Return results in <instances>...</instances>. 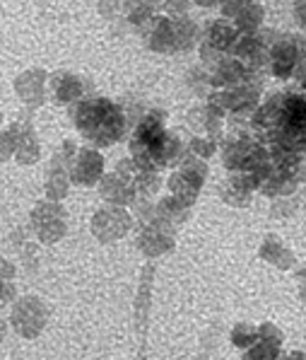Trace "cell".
<instances>
[{"label": "cell", "instance_id": "6da1fadb", "mask_svg": "<svg viewBox=\"0 0 306 360\" xmlns=\"http://www.w3.org/2000/svg\"><path fill=\"white\" fill-rule=\"evenodd\" d=\"M251 136L263 146L306 153V95L299 90H280L260 97L248 126Z\"/></svg>", "mask_w": 306, "mask_h": 360}, {"label": "cell", "instance_id": "7a4b0ae2", "mask_svg": "<svg viewBox=\"0 0 306 360\" xmlns=\"http://www.w3.org/2000/svg\"><path fill=\"white\" fill-rule=\"evenodd\" d=\"M131 160L142 169L162 172L179 167L188 155V138L181 131L166 129L162 109H145L131 129Z\"/></svg>", "mask_w": 306, "mask_h": 360}, {"label": "cell", "instance_id": "3957f363", "mask_svg": "<svg viewBox=\"0 0 306 360\" xmlns=\"http://www.w3.org/2000/svg\"><path fill=\"white\" fill-rule=\"evenodd\" d=\"M70 116L77 133L97 148L114 146L133 129L126 109L109 97H80L72 104Z\"/></svg>", "mask_w": 306, "mask_h": 360}, {"label": "cell", "instance_id": "277c9868", "mask_svg": "<svg viewBox=\"0 0 306 360\" xmlns=\"http://www.w3.org/2000/svg\"><path fill=\"white\" fill-rule=\"evenodd\" d=\"M147 46L159 53H183L198 44V25L188 15H169V18H152L142 27Z\"/></svg>", "mask_w": 306, "mask_h": 360}, {"label": "cell", "instance_id": "5b68a950", "mask_svg": "<svg viewBox=\"0 0 306 360\" xmlns=\"http://www.w3.org/2000/svg\"><path fill=\"white\" fill-rule=\"evenodd\" d=\"M268 75L277 80H302L306 75V37L277 32L268 56Z\"/></svg>", "mask_w": 306, "mask_h": 360}, {"label": "cell", "instance_id": "8992f818", "mask_svg": "<svg viewBox=\"0 0 306 360\" xmlns=\"http://www.w3.org/2000/svg\"><path fill=\"white\" fill-rule=\"evenodd\" d=\"M258 191V176L251 172H230L220 184V198L227 206L246 208L251 206L253 193Z\"/></svg>", "mask_w": 306, "mask_h": 360}, {"label": "cell", "instance_id": "52a82bcc", "mask_svg": "<svg viewBox=\"0 0 306 360\" xmlns=\"http://www.w3.org/2000/svg\"><path fill=\"white\" fill-rule=\"evenodd\" d=\"M188 126L198 133V136H210L220 143V138L225 136L227 126V114L220 107H215L213 102L198 104L188 112Z\"/></svg>", "mask_w": 306, "mask_h": 360}, {"label": "cell", "instance_id": "ba28073f", "mask_svg": "<svg viewBox=\"0 0 306 360\" xmlns=\"http://www.w3.org/2000/svg\"><path fill=\"white\" fill-rule=\"evenodd\" d=\"M205 73H208L210 90H225V87L244 85V82H246V77H248V68L239 58L225 53V56L217 60L210 70H205Z\"/></svg>", "mask_w": 306, "mask_h": 360}, {"label": "cell", "instance_id": "9c48e42d", "mask_svg": "<svg viewBox=\"0 0 306 360\" xmlns=\"http://www.w3.org/2000/svg\"><path fill=\"white\" fill-rule=\"evenodd\" d=\"M282 341H285L282 331L272 322H263L258 326V339L248 348H244L241 358L244 360H275L282 351Z\"/></svg>", "mask_w": 306, "mask_h": 360}, {"label": "cell", "instance_id": "30bf717a", "mask_svg": "<svg viewBox=\"0 0 306 360\" xmlns=\"http://www.w3.org/2000/svg\"><path fill=\"white\" fill-rule=\"evenodd\" d=\"M92 228L99 240H104V242L119 240V237H124L128 228H131V218H128L126 210H121V208H104L94 215Z\"/></svg>", "mask_w": 306, "mask_h": 360}, {"label": "cell", "instance_id": "8fae6325", "mask_svg": "<svg viewBox=\"0 0 306 360\" xmlns=\"http://www.w3.org/2000/svg\"><path fill=\"white\" fill-rule=\"evenodd\" d=\"M241 32L237 30V25L232 20L227 18H217L210 22L208 27H205L203 37H200V41L208 44L210 49H215V51H222V53H232V49H234L237 39Z\"/></svg>", "mask_w": 306, "mask_h": 360}, {"label": "cell", "instance_id": "7c38bea8", "mask_svg": "<svg viewBox=\"0 0 306 360\" xmlns=\"http://www.w3.org/2000/svg\"><path fill=\"white\" fill-rule=\"evenodd\" d=\"M102 167H104L102 155L94 150H80L75 160V167H72V174H75L77 184L92 186V184H97V179L102 176Z\"/></svg>", "mask_w": 306, "mask_h": 360}, {"label": "cell", "instance_id": "4fadbf2b", "mask_svg": "<svg viewBox=\"0 0 306 360\" xmlns=\"http://www.w3.org/2000/svg\"><path fill=\"white\" fill-rule=\"evenodd\" d=\"M258 254L263 262H270L272 266H277V269H282V271H292L294 266H297V259H294L292 249H287L282 245L280 237H275V235L265 237Z\"/></svg>", "mask_w": 306, "mask_h": 360}, {"label": "cell", "instance_id": "5bb4252c", "mask_svg": "<svg viewBox=\"0 0 306 360\" xmlns=\"http://www.w3.org/2000/svg\"><path fill=\"white\" fill-rule=\"evenodd\" d=\"M159 10H164V0H128L126 3V20L133 27L142 30L152 18H157Z\"/></svg>", "mask_w": 306, "mask_h": 360}, {"label": "cell", "instance_id": "9a60e30c", "mask_svg": "<svg viewBox=\"0 0 306 360\" xmlns=\"http://www.w3.org/2000/svg\"><path fill=\"white\" fill-rule=\"evenodd\" d=\"M154 215H157L162 223H166L171 230H174L176 225H181V223H186V220H188V215H191V206H183V203L176 201L174 196H166V198H162V201L157 203Z\"/></svg>", "mask_w": 306, "mask_h": 360}, {"label": "cell", "instance_id": "2e32d148", "mask_svg": "<svg viewBox=\"0 0 306 360\" xmlns=\"http://www.w3.org/2000/svg\"><path fill=\"white\" fill-rule=\"evenodd\" d=\"M263 20H265V10L260 3L244 5L234 18H232V22L237 25V30L244 32V34H253V32H258L260 27H263Z\"/></svg>", "mask_w": 306, "mask_h": 360}, {"label": "cell", "instance_id": "e0dca14e", "mask_svg": "<svg viewBox=\"0 0 306 360\" xmlns=\"http://www.w3.org/2000/svg\"><path fill=\"white\" fill-rule=\"evenodd\" d=\"M169 189L176 201H181L183 206H191V208H193V203L198 201V193H200V186L193 184L188 176H183L179 169L169 176Z\"/></svg>", "mask_w": 306, "mask_h": 360}, {"label": "cell", "instance_id": "ac0fdd59", "mask_svg": "<svg viewBox=\"0 0 306 360\" xmlns=\"http://www.w3.org/2000/svg\"><path fill=\"white\" fill-rule=\"evenodd\" d=\"M176 169H179L183 176H188L193 184H198L200 189H203L205 176H208V165H205V160H200V158H196V155L188 153L186 158L181 160V165Z\"/></svg>", "mask_w": 306, "mask_h": 360}, {"label": "cell", "instance_id": "d6986e66", "mask_svg": "<svg viewBox=\"0 0 306 360\" xmlns=\"http://www.w3.org/2000/svg\"><path fill=\"white\" fill-rule=\"evenodd\" d=\"M188 153L196 155L200 160H208L217 153V141L210 136H198V133H193V136L188 138Z\"/></svg>", "mask_w": 306, "mask_h": 360}, {"label": "cell", "instance_id": "ffe728a7", "mask_svg": "<svg viewBox=\"0 0 306 360\" xmlns=\"http://www.w3.org/2000/svg\"><path fill=\"white\" fill-rule=\"evenodd\" d=\"M230 339L237 348L244 351V348H248L255 339H258V326L248 324V322H239V324H234V329H232Z\"/></svg>", "mask_w": 306, "mask_h": 360}, {"label": "cell", "instance_id": "44dd1931", "mask_svg": "<svg viewBox=\"0 0 306 360\" xmlns=\"http://www.w3.org/2000/svg\"><path fill=\"white\" fill-rule=\"evenodd\" d=\"M297 208H299V198H297V193H292V196L272 198L270 213L275 215V218H292V215L297 213Z\"/></svg>", "mask_w": 306, "mask_h": 360}, {"label": "cell", "instance_id": "7402d4cb", "mask_svg": "<svg viewBox=\"0 0 306 360\" xmlns=\"http://www.w3.org/2000/svg\"><path fill=\"white\" fill-rule=\"evenodd\" d=\"M193 0H166L164 3V10H169L171 15H188V8H191Z\"/></svg>", "mask_w": 306, "mask_h": 360}, {"label": "cell", "instance_id": "603a6c76", "mask_svg": "<svg viewBox=\"0 0 306 360\" xmlns=\"http://www.w3.org/2000/svg\"><path fill=\"white\" fill-rule=\"evenodd\" d=\"M294 20L306 32V0H294Z\"/></svg>", "mask_w": 306, "mask_h": 360}, {"label": "cell", "instance_id": "cb8c5ba5", "mask_svg": "<svg viewBox=\"0 0 306 360\" xmlns=\"http://www.w3.org/2000/svg\"><path fill=\"white\" fill-rule=\"evenodd\" d=\"M275 360H306V353L302 351H280V356H277Z\"/></svg>", "mask_w": 306, "mask_h": 360}, {"label": "cell", "instance_id": "d4e9b609", "mask_svg": "<svg viewBox=\"0 0 306 360\" xmlns=\"http://www.w3.org/2000/svg\"><path fill=\"white\" fill-rule=\"evenodd\" d=\"M193 3H196L198 8H220L225 0H193Z\"/></svg>", "mask_w": 306, "mask_h": 360}, {"label": "cell", "instance_id": "484cf974", "mask_svg": "<svg viewBox=\"0 0 306 360\" xmlns=\"http://www.w3.org/2000/svg\"><path fill=\"white\" fill-rule=\"evenodd\" d=\"M302 92H304V95H306V75L302 77Z\"/></svg>", "mask_w": 306, "mask_h": 360}, {"label": "cell", "instance_id": "4316f807", "mask_svg": "<svg viewBox=\"0 0 306 360\" xmlns=\"http://www.w3.org/2000/svg\"><path fill=\"white\" fill-rule=\"evenodd\" d=\"M0 302H3V283H0Z\"/></svg>", "mask_w": 306, "mask_h": 360}]
</instances>
